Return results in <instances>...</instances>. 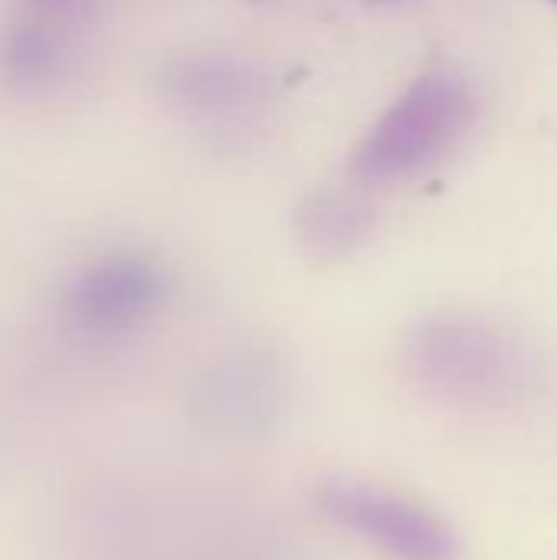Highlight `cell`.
Here are the masks:
<instances>
[{"label": "cell", "instance_id": "6da1fadb", "mask_svg": "<svg viewBox=\"0 0 557 560\" xmlns=\"http://www.w3.org/2000/svg\"><path fill=\"white\" fill-rule=\"evenodd\" d=\"M414 377L437 397L463 407H506L532 384L529 348L492 322L443 315L407 341Z\"/></svg>", "mask_w": 557, "mask_h": 560}, {"label": "cell", "instance_id": "7a4b0ae2", "mask_svg": "<svg viewBox=\"0 0 557 560\" xmlns=\"http://www.w3.org/2000/svg\"><path fill=\"white\" fill-rule=\"evenodd\" d=\"M476 118V95L453 72L420 75L364 135L351 171L364 184H394L440 164Z\"/></svg>", "mask_w": 557, "mask_h": 560}, {"label": "cell", "instance_id": "3957f363", "mask_svg": "<svg viewBox=\"0 0 557 560\" xmlns=\"http://www.w3.org/2000/svg\"><path fill=\"white\" fill-rule=\"evenodd\" d=\"M322 512L394 560H456V532L430 509L371 482L328 479L318 489Z\"/></svg>", "mask_w": 557, "mask_h": 560}, {"label": "cell", "instance_id": "277c9868", "mask_svg": "<svg viewBox=\"0 0 557 560\" xmlns=\"http://www.w3.org/2000/svg\"><path fill=\"white\" fill-rule=\"evenodd\" d=\"M167 102L194 115H240L266 102L269 72L243 56L200 49L174 56L161 72Z\"/></svg>", "mask_w": 557, "mask_h": 560}, {"label": "cell", "instance_id": "5b68a950", "mask_svg": "<svg viewBox=\"0 0 557 560\" xmlns=\"http://www.w3.org/2000/svg\"><path fill=\"white\" fill-rule=\"evenodd\" d=\"M167 292V279L141 253H115L89 266L72 285V308L98 325H128L151 315Z\"/></svg>", "mask_w": 557, "mask_h": 560}, {"label": "cell", "instance_id": "8992f818", "mask_svg": "<svg viewBox=\"0 0 557 560\" xmlns=\"http://www.w3.org/2000/svg\"><path fill=\"white\" fill-rule=\"evenodd\" d=\"M295 230H299V240L309 249V256L341 259L371 236L374 210L358 194L318 190L299 207Z\"/></svg>", "mask_w": 557, "mask_h": 560}, {"label": "cell", "instance_id": "52a82bcc", "mask_svg": "<svg viewBox=\"0 0 557 560\" xmlns=\"http://www.w3.org/2000/svg\"><path fill=\"white\" fill-rule=\"evenodd\" d=\"M66 69L62 39L39 20H20L0 36V72L23 92H39Z\"/></svg>", "mask_w": 557, "mask_h": 560}, {"label": "cell", "instance_id": "ba28073f", "mask_svg": "<svg viewBox=\"0 0 557 560\" xmlns=\"http://www.w3.org/2000/svg\"><path fill=\"white\" fill-rule=\"evenodd\" d=\"M20 3H26L33 10H43V13H69V10L82 7L85 0H20Z\"/></svg>", "mask_w": 557, "mask_h": 560}, {"label": "cell", "instance_id": "9c48e42d", "mask_svg": "<svg viewBox=\"0 0 557 560\" xmlns=\"http://www.w3.org/2000/svg\"><path fill=\"white\" fill-rule=\"evenodd\" d=\"M364 3H397V0H364Z\"/></svg>", "mask_w": 557, "mask_h": 560}, {"label": "cell", "instance_id": "30bf717a", "mask_svg": "<svg viewBox=\"0 0 557 560\" xmlns=\"http://www.w3.org/2000/svg\"><path fill=\"white\" fill-rule=\"evenodd\" d=\"M555 3H557V0H555Z\"/></svg>", "mask_w": 557, "mask_h": 560}]
</instances>
